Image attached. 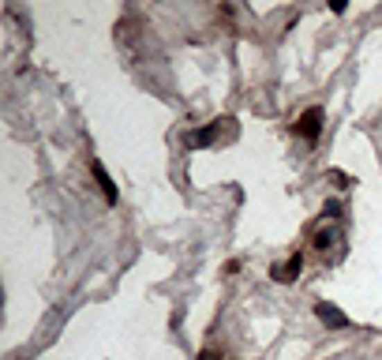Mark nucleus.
I'll return each mask as SVG.
<instances>
[{
  "instance_id": "nucleus-1",
  "label": "nucleus",
  "mask_w": 382,
  "mask_h": 360,
  "mask_svg": "<svg viewBox=\"0 0 382 360\" xmlns=\"http://www.w3.org/2000/svg\"><path fill=\"white\" fill-rule=\"evenodd\" d=\"M296 132H300L304 139H319V132H322V109H307V113L300 117V124H296Z\"/></svg>"
},
{
  "instance_id": "nucleus-2",
  "label": "nucleus",
  "mask_w": 382,
  "mask_h": 360,
  "mask_svg": "<svg viewBox=\"0 0 382 360\" xmlns=\"http://www.w3.org/2000/svg\"><path fill=\"white\" fill-rule=\"evenodd\" d=\"M315 316H319L326 327H338V330L349 327V316H345V311H338L333 304H315Z\"/></svg>"
},
{
  "instance_id": "nucleus-3",
  "label": "nucleus",
  "mask_w": 382,
  "mask_h": 360,
  "mask_svg": "<svg viewBox=\"0 0 382 360\" xmlns=\"http://www.w3.org/2000/svg\"><path fill=\"white\" fill-rule=\"evenodd\" d=\"M90 169H94V180H98V188L105 191V203H116V184H113V177H109V173H105V165H101V162H94V165H90Z\"/></svg>"
},
{
  "instance_id": "nucleus-4",
  "label": "nucleus",
  "mask_w": 382,
  "mask_h": 360,
  "mask_svg": "<svg viewBox=\"0 0 382 360\" xmlns=\"http://www.w3.org/2000/svg\"><path fill=\"white\" fill-rule=\"evenodd\" d=\"M300 271H304V259H300V255H293V259H288L281 271H277V282H293Z\"/></svg>"
},
{
  "instance_id": "nucleus-5",
  "label": "nucleus",
  "mask_w": 382,
  "mask_h": 360,
  "mask_svg": "<svg viewBox=\"0 0 382 360\" xmlns=\"http://www.w3.org/2000/svg\"><path fill=\"white\" fill-rule=\"evenodd\" d=\"M214 135H218V128H202V132H195V146H210Z\"/></svg>"
},
{
  "instance_id": "nucleus-6",
  "label": "nucleus",
  "mask_w": 382,
  "mask_h": 360,
  "mask_svg": "<svg viewBox=\"0 0 382 360\" xmlns=\"http://www.w3.org/2000/svg\"><path fill=\"white\" fill-rule=\"evenodd\" d=\"M333 244V229H319L315 233V248H330Z\"/></svg>"
},
{
  "instance_id": "nucleus-7",
  "label": "nucleus",
  "mask_w": 382,
  "mask_h": 360,
  "mask_svg": "<svg viewBox=\"0 0 382 360\" xmlns=\"http://www.w3.org/2000/svg\"><path fill=\"white\" fill-rule=\"evenodd\" d=\"M199 360H218V357H214V353H202V357H199Z\"/></svg>"
}]
</instances>
